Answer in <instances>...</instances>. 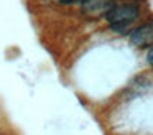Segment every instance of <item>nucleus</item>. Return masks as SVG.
I'll list each match as a JSON object with an SVG mask.
<instances>
[{
  "mask_svg": "<svg viewBox=\"0 0 153 135\" xmlns=\"http://www.w3.org/2000/svg\"><path fill=\"white\" fill-rule=\"evenodd\" d=\"M140 15V8L133 3H123V5H115L107 12L105 18L110 23L114 30L120 31V30L128 28L132 22H135Z\"/></svg>",
  "mask_w": 153,
  "mask_h": 135,
  "instance_id": "1",
  "label": "nucleus"
},
{
  "mask_svg": "<svg viewBox=\"0 0 153 135\" xmlns=\"http://www.w3.org/2000/svg\"><path fill=\"white\" fill-rule=\"evenodd\" d=\"M112 7H115L114 0H81V10L89 18H97L100 15H107Z\"/></svg>",
  "mask_w": 153,
  "mask_h": 135,
  "instance_id": "2",
  "label": "nucleus"
},
{
  "mask_svg": "<svg viewBox=\"0 0 153 135\" xmlns=\"http://www.w3.org/2000/svg\"><path fill=\"white\" fill-rule=\"evenodd\" d=\"M130 41L138 48L153 46V23H145V25L135 28L130 35Z\"/></svg>",
  "mask_w": 153,
  "mask_h": 135,
  "instance_id": "3",
  "label": "nucleus"
},
{
  "mask_svg": "<svg viewBox=\"0 0 153 135\" xmlns=\"http://www.w3.org/2000/svg\"><path fill=\"white\" fill-rule=\"evenodd\" d=\"M146 59H148V63L153 66V46H150V49H148V54H146Z\"/></svg>",
  "mask_w": 153,
  "mask_h": 135,
  "instance_id": "4",
  "label": "nucleus"
}]
</instances>
